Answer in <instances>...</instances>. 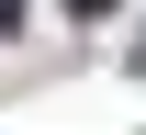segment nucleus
I'll return each instance as SVG.
<instances>
[{"label":"nucleus","mask_w":146,"mask_h":135,"mask_svg":"<svg viewBox=\"0 0 146 135\" xmlns=\"http://www.w3.org/2000/svg\"><path fill=\"white\" fill-rule=\"evenodd\" d=\"M79 11H101V0H79Z\"/></svg>","instance_id":"1"}]
</instances>
